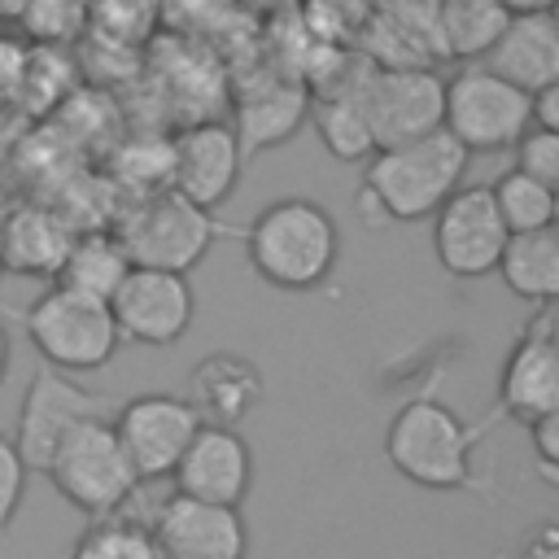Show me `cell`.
Segmentation results:
<instances>
[{
  "instance_id": "obj_11",
  "label": "cell",
  "mask_w": 559,
  "mask_h": 559,
  "mask_svg": "<svg viewBox=\"0 0 559 559\" xmlns=\"http://www.w3.org/2000/svg\"><path fill=\"white\" fill-rule=\"evenodd\" d=\"M546 411H559V336H555V301L533 306L524 328L515 332V345L502 358L498 371V397L493 415H507L515 424H528Z\"/></svg>"
},
{
  "instance_id": "obj_14",
  "label": "cell",
  "mask_w": 559,
  "mask_h": 559,
  "mask_svg": "<svg viewBox=\"0 0 559 559\" xmlns=\"http://www.w3.org/2000/svg\"><path fill=\"white\" fill-rule=\"evenodd\" d=\"M157 550L175 559H245L249 555V524L240 507L223 502H201L188 493H166L144 520Z\"/></svg>"
},
{
  "instance_id": "obj_32",
  "label": "cell",
  "mask_w": 559,
  "mask_h": 559,
  "mask_svg": "<svg viewBox=\"0 0 559 559\" xmlns=\"http://www.w3.org/2000/svg\"><path fill=\"white\" fill-rule=\"evenodd\" d=\"M528 118L542 131H559V83H546V87L528 92Z\"/></svg>"
},
{
  "instance_id": "obj_19",
  "label": "cell",
  "mask_w": 559,
  "mask_h": 559,
  "mask_svg": "<svg viewBox=\"0 0 559 559\" xmlns=\"http://www.w3.org/2000/svg\"><path fill=\"white\" fill-rule=\"evenodd\" d=\"M70 240H74L70 218H61L48 205H17L0 218V266L13 275L52 280Z\"/></svg>"
},
{
  "instance_id": "obj_36",
  "label": "cell",
  "mask_w": 559,
  "mask_h": 559,
  "mask_svg": "<svg viewBox=\"0 0 559 559\" xmlns=\"http://www.w3.org/2000/svg\"><path fill=\"white\" fill-rule=\"evenodd\" d=\"M162 559H175V555H162Z\"/></svg>"
},
{
  "instance_id": "obj_4",
  "label": "cell",
  "mask_w": 559,
  "mask_h": 559,
  "mask_svg": "<svg viewBox=\"0 0 559 559\" xmlns=\"http://www.w3.org/2000/svg\"><path fill=\"white\" fill-rule=\"evenodd\" d=\"M17 319H22V332L35 345V354L48 367L70 371V376L109 367L118 345H122L118 323L109 314V301L74 293L66 284L44 288L31 306L17 310Z\"/></svg>"
},
{
  "instance_id": "obj_24",
  "label": "cell",
  "mask_w": 559,
  "mask_h": 559,
  "mask_svg": "<svg viewBox=\"0 0 559 559\" xmlns=\"http://www.w3.org/2000/svg\"><path fill=\"white\" fill-rule=\"evenodd\" d=\"M507 17H511V9L502 0H441L437 31L445 39V52L467 57V61H480L485 48L507 26Z\"/></svg>"
},
{
  "instance_id": "obj_23",
  "label": "cell",
  "mask_w": 559,
  "mask_h": 559,
  "mask_svg": "<svg viewBox=\"0 0 559 559\" xmlns=\"http://www.w3.org/2000/svg\"><path fill=\"white\" fill-rule=\"evenodd\" d=\"M127 271H131V258H127L118 231H100L96 227V231H83V236L70 240V249H66L52 284H66L74 293H87V297L109 301V293L122 284Z\"/></svg>"
},
{
  "instance_id": "obj_7",
  "label": "cell",
  "mask_w": 559,
  "mask_h": 559,
  "mask_svg": "<svg viewBox=\"0 0 559 559\" xmlns=\"http://www.w3.org/2000/svg\"><path fill=\"white\" fill-rule=\"evenodd\" d=\"M223 231L227 227L214 218V210H201L188 197H179L175 188H166L135 205V214L122 223L118 240H122L131 266H162V271L188 275Z\"/></svg>"
},
{
  "instance_id": "obj_27",
  "label": "cell",
  "mask_w": 559,
  "mask_h": 559,
  "mask_svg": "<svg viewBox=\"0 0 559 559\" xmlns=\"http://www.w3.org/2000/svg\"><path fill=\"white\" fill-rule=\"evenodd\" d=\"M17 22H22L35 39L57 44V39H70V35L83 26V0H31Z\"/></svg>"
},
{
  "instance_id": "obj_13",
  "label": "cell",
  "mask_w": 559,
  "mask_h": 559,
  "mask_svg": "<svg viewBox=\"0 0 559 559\" xmlns=\"http://www.w3.org/2000/svg\"><path fill=\"white\" fill-rule=\"evenodd\" d=\"M131 467L140 480H162L170 476V467L179 463L183 445L192 441V432L201 428L197 411L175 397V393H140L118 402V411L109 415Z\"/></svg>"
},
{
  "instance_id": "obj_25",
  "label": "cell",
  "mask_w": 559,
  "mask_h": 559,
  "mask_svg": "<svg viewBox=\"0 0 559 559\" xmlns=\"http://www.w3.org/2000/svg\"><path fill=\"white\" fill-rule=\"evenodd\" d=\"M493 192V205L507 223V231H542V227H555V214H559V188L533 179V175H520L515 166L507 175H498V183H489Z\"/></svg>"
},
{
  "instance_id": "obj_37",
  "label": "cell",
  "mask_w": 559,
  "mask_h": 559,
  "mask_svg": "<svg viewBox=\"0 0 559 559\" xmlns=\"http://www.w3.org/2000/svg\"><path fill=\"white\" fill-rule=\"evenodd\" d=\"M0 275H4V266H0Z\"/></svg>"
},
{
  "instance_id": "obj_1",
  "label": "cell",
  "mask_w": 559,
  "mask_h": 559,
  "mask_svg": "<svg viewBox=\"0 0 559 559\" xmlns=\"http://www.w3.org/2000/svg\"><path fill=\"white\" fill-rule=\"evenodd\" d=\"M467 162L472 153L450 131H428L419 140L384 144L362 162L354 205L367 227L432 218L437 205L463 183Z\"/></svg>"
},
{
  "instance_id": "obj_12",
  "label": "cell",
  "mask_w": 559,
  "mask_h": 559,
  "mask_svg": "<svg viewBox=\"0 0 559 559\" xmlns=\"http://www.w3.org/2000/svg\"><path fill=\"white\" fill-rule=\"evenodd\" d=\"M109 314L118 323L122 341L162 349L175 345L197 314V293L188 275L162 271V266H131L122 284L109 293Z\"/></svg>"
},
{
  "instance_id": "obj_30",
  "label": "cell",
  "mask_w": 559,
  "mask_h": 559,
  "mask_svg": "<svg viewBox=\"0 0 559 559\" xmlns=\"http://www.w3.org/2000/svg\"><path fill=\"white\" fill-rule=\"evenodd\" d=\"M533 441V467L546 485H559V411H546L524 424Z\"/></svg>"
},
{
  "instance_id": "obj_3",
  "label": "cell",
  "mask_w": 559,
  "mask_h": 559,
  "mask_svg": "<svg viewBox=\"0 0 559 559\" xmlns=\"http://www.w3.org/2000/svg\"><path fill=\"white\" fill-rule=\"evenodd\" d=\"M245 258L271 288L310 293L319 288L341 258V227L332 210L314 197H280L258 210V218L240 231Z\"/></svg>"
},
{
  "instance_id": "obj_21",
  "label": "cell",
  "mask_w": 559,
  "mask_h": 559,
  "mask_svg": "<svg viewBox=\"0 0 559 559\" xmlns=\"http://www.w3.org/2000/svg\"><path fill=\"white\" fill-rule=\"evenodd\" d=\"M358 79H362V70H336V79L323 83L310 105L314 131L336 162H367L376 153L371 127H367V114L358 100Z\"/></svg>"
},
{
  "instance_id": "obj_28",
  "label": "cell",
  "mask_w": 559,
  "mask_h": 559,
  "mask_svg": "<svg viewBox=\"0 0 559 559\" xmlns=\"http://www.w3.org/2000/svg\"><path fill=\"white\" fill-rule=\"evenodd\" d=\"M511 148H515V170L520 175H533V179L559 188V131L528 127Z\"/></svg>"
},
{
  "instance_id": "obj_5",
  "label": "cell",
  "mask_w": 559,
  "mask_h": 559,
  "mask_svg": "<svg viewBox=\"0 0 559 559\" xmlns=\"http://www.w3.org/2000/svg\"><path fill=\"white\" fill-rule=\"evenodd\" d=\"M44 476L52 480V489L79 507L83 515H114L122 511L135 489L144 485L114 432V424L100 419H79L52 450Z\"/></svg>"
},
{
  "instance_id": "obj_34",
  "label": "cell",
  "mask_w": 559,
  "mask_h": 559,
  "mask_svg": "<svg viewBox=\"0 0 559 559\" xmlns=\"http://www.w3.org/2000/svg\"><path fill=\"white\" fill-rule=\"evenodd\" d=\"M31 0H0V22H17Z\"/></svg>"
},
{
  "instance_id": "obj_29",
  "label": "cell",
  "mask_w": 559,
  "mask_h": 559,
  "mask_svg": "<svg viewBox=\"0 0 559 559\" xmlns=\"http://www.w3.org/2000/svg\"><path fill=\"white\" fill-rule=\"evenodd\" d=\"M26 463L22 454L13 450V437L0 432V537H9V524L22 507V493H26Z\"/></svg>"
},
{
  "instance_id": "obj_8",
  "label": "cell",
  "mask_w": 559,
  "mask_h": 559,
  "mask_svg": "<svg viewBox=\"0 0 559 559\" xmlns=\"http://www.w3.org/2000/svg\"><path fill=\"white\" fill-rule=\"evenodd\" d=\"M118 411V397L109 393H96V389H83L70 371H57V367H39L22 393V406H17V428H13V450L22 454L26 472H44L57 441L79 424V419H109Z\"/></svg>"
},
{
  "instance_id": "obj_38",
  "label": "cell",
  "mask_w": 559,
  "mask_h": 559,
  "mask_svg": "<svg viewBox=\"0 0 559 559\" xmlns=\"http://www.w3.org/2000/svg\"><path fill=\"white\" fill-rule=\"evenodd\" d=\"M0 26H4V22H0Z\"/></svg>"
},
{
  "instance_id": "obj_15",
  "label": "cell",
  "mask_w": 559,
  "mask_h": 559,
  "mask_svg": "<svg viewBox=\"0 0 559 559\" xmlns=\"http://www.w3.org/2000/svg\"><path fill=\"white\" fill-rule=\"evenodd\" d=\"M170 480H175V493L240 507L253 485V450L236 428L201 424L183 445L179 463L170 467Z\"/></svg>"
},
{
  "instance_id": "obj_35",
  "label": "cell",
  "mask_w": 559,
  "mask_h": 559,
  "mask_svg": "<svg viewBox=\"0 0 559 559\" xmlns=\"http://www.w3.org/2000/svg\"><path fill=\"white\" fill-rule=\"evenodd\" d=\"M9 376V332H4V323H0V380Z\"/></svg>"
},
{
  "instance_id": "obj_10",
  "label": "cell",
  "mask_w": 559,
  "mask_h": 559,
  "mask_svg": "<svg viewBox=\"0 0 559 559\" xmlns=\"http://www.w3.org/2000/svg\"><path fill=\"white\" fill-rule=\"evenodd\" d=\"M507 223L493 205L489 183H459L432 214V253L445 275L480 280L498 266L507 245Z\"/></svg>"
},
{
  "instance_id": "obj_22",
  "label": "cell",
  "mask_w": 559,
  "mask_h": 559,
  "mask_svg": "<svg viewBox=\"0 0 559 559\" xmlns=\"http://www.w3.org/2000/svg\"><path fill=\"white\" fill-rule=\"evenodd\" d=\"M502 284L528 301V306H546L559 297V231L555 227H542V231H511L502 253H498V266Z\"/></svg>"
},
{
  "instance_id": "obj_20",
  "label": "cell",
  "mask_w": 559,
  "mask_h": 559,
  "mask_svg": "<svg viewBox=\"0 0 559 559\" xmlns=\"http://www.w3.org/2000/svg\"><path fill=\"white\" fill-rule=\"evenodd\" d=\"M310 114V96L293 83H280V79H266V83H253L240 105H236V140H240V157H258L275 144H288V135L306 122Z\"/></svg>"
},
{
  "instance_id": "obj_18",
  "label": "cell",
  "mask_w": 559,
  "mask_h": 559,
  "mask_svg": "<svg viewBox=\"0 0 559 559\" xmlns=\"http://www.w3.org/2000/svg\"><path fill=\"white\" fill-rule=\"evenodd\" d=\"M480 66L511 79L524 92L559 83V17L555 13H511L498 39L485 48Z\"/></svg>"
},
{
  "instance_id": "obj_9",
  "label": "cell",
  "mask_w": 559,
  "mask_h": 559,
  "mask_svg": "<svg viewBox=\"0 0 559 559\" xmlns=\"http://www.w3.org/2000/svg\"><path fill=\"white\" fill-rule=\"evenodd\" d=\"M441 83L428 66H362L358 100L376 148L441 131Z\"/></svg>"
},
{
  "instance_id": "obj_33",
  "label": "cell",
  "mask_w": 559,
  "mask_h": 559,
  "mask_svg": "<svg viewBox=\"0 0 559 559\" xmlns=\"http://www.w3.org/2000/svg\"><path fill=\"white\" fill-rule=\"evenodd\" d=\"M511 13H555V0H502Z\"/></svg>"
},
{
  "instance_id": "obj_26",
  "label": "cell",
  "mask_w": 559,
  "mask_h": 559,
  "mask_svg": "<svg viewBox=\"0 0 559 559\" xmlns=\"http://www.w3.org/2000/svg\"><path fill=\"white\" fill-rule=\"evenodd\" d=\"M70 559H162V550L144 520L114 511V515H92V524L74 537Z\"/></svg>"
},
{
  "instance_id": "obj_31",
  "label": "cell",
  "mask_w": 559,
  "mask_h": 559,
  "mask_svg": "<svg viewBox=\"0 0 559 559\" xmlns=\"http://www.w3.org/2000/svg\"><path fill=\"white\" fill-rule=\"evenodd\" d=\"M520 559H559V524L537 520L520 542Z\"/></svg>"
},
{
  "instance_id": "obj_16",
  "label": "cell",
  "mask_w": 559,
  "mask_h": 559,
  "mask_svg": "<svg viewBox=\"0 0 559 559\" xmlns=\"http://www.w3.org/2000/svg\"><path fill=\"white\" fill-rule=\"evenodd\" d=\"M240 140L227 122H192L170 140V188L201 210H218L240 183Z\"/></svg>"
},
{
  "instance_id": "obj_6",
  "label": "cell",
  "mask_w": 559,
  "mask_h": 559,
  "mask_svg": "<svg viewBox=\"0 0 559 559\" xmlns=\"http://www.w3.org/2000/svg\"><path fill=\"white\" fill-rule=\"evenodd\" d=\"M528 127V92L489 66L472 61L441 83V131H450L467 153H502Z\"/></svg>"
},
{
  "instance_id": "obj_2",
  "label": "cell",
  "mask_w": 559,
  "mask_h": 559,
  "mask_svg": "<svg viewBox=\"0 0 559 559\" xmlns=\"http://www.w3.org/2000/svg\"><path fill=\"white\" fill-rule=\"evenodd\" d=\"M493 419L467 424L454 406L441 397H411L406 406L393 411L384 428V459L389 467L432 493H476L480 472H476V445L485 441Z\"/></svg>"
},
{
  "instance_id": "obj_17",
  "label": "cell",
  "mask_w": 559,
  "mask_h": 559,
  "mask_svg": "<svg viewBox=\"0 0 559 559\" xmlns=\"http://www.w3.org/2000/svg\"><path fill=\"white\" fill-rule=\"evenodd\" d=\"M262 393H266V380H262V371H258L253 358H245L236 349H214V354H205L188 371L183 402L197 411L201 424H227V428H236V424H245L258 411Z\"/></svg>"
}]
</instances>
